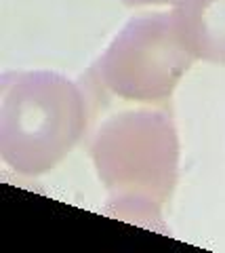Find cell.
Returning <instances> with one entry per match:
<instances>
[{"instance_id": "4", "label": "cell", "mask_w": 225, "mask_h": 253, "mask_svg": "<svg viewBox=\"0 0 225 253\" xmlns=\"http://www.w3.org/2000/svg\"><path fill=\"white\" fill-rule=\"evenodd\" d=\"M170 13L193 57L225 66V0H173Z\"/></svg>"}, {"instance_id": "2", "label": "cell", "mask_w": 225, "mask_h": 253, "mask_svg": "<svg viewBox=\"0 0 225 253\" xmlns=\"http://www.w3.org/2000/svg\"><path fill=\"white\" fill-rule=\"evenodd\" d=\"M87 131V97L51 70H6L0 76V156L19 175L57 167Z\"/></svg>"}, {"instance_id": "3", "label": "cell", "mask_w": 225, "mask_h": 253, "mask_svg": "<svg viewBox=\"0 0 225 253\" xmlns=\"http://www.w3.org/2000/svg\"><path fill=\"white\" fill-rule=\"evenodd\" d=\"M196 57L170 11L145 13L118 30L91 68V76L120 99L158 104L175 93Z\"/></svg>"}, {"instance_id": "1", "label": "cell", "mask_w": 225, "mask_h": 253, "mask_svg": "<svg viewBox=\"0 0 225 253\" xmlns=\"http://www.w3.org/2000/svg\"><path fill=\"white\" fill-rule=\"evenodd\" d=\"M105 190L103 213L166 234V203L179 184V133L160 108H130L105 118L89 146Z\"/></svg>"}, {"instance_id": "5", "label": "cell", "mask_w": 225, "mask_h": 253, "mask_svg": "<svg viewBox=\"0 0 225 253\" xmlns=\"http://www.w3.org/2000/svg\"><path fill=\"white\" fill-rule=\"evenodd\" d=\"M127 6H162V4H173V0H122Z\"/></svg>"}]
</instances>
